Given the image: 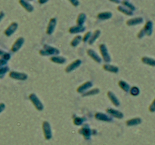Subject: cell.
I'll return each instance as SVG.
<instances>
[{
	"instance_id": "cell-1",
	"label": "cell",
	"mask_w": 155,
	"mask_h": 145,
	"mask_svg": "<svg viewBox=\"0 0 155 145\" xmlns=\"http://www.w3.org/2000/svg\"><path fill=\"white\" fill-rule=\"evenodd\" d=\"M60 53L59 50L57 49L55 47H52L49 45H44L43 48L42 50L40 51V54L43 56H46V55H58Z\"/></svg>"
},
{
	"instance_id": "cell-2",
	"label": "cell",
	"mask_w": 155,
	"mask_h": 145,
	"mask_svg": "<svg viewBox=\"0 0 155 145\" xmlns=\"http://www.w3.org/2000/svg\"><path fill=\"white\" fill-rule=\"evenodd\" d=\"M30 100L31 101V102L33 103V104L34 105L36 109L38 110H43V105H42V102L40 101V100L37 98V96L35 95V94H30L29 96Z\"/></svg>"
},
{
	"instance_id": "cell-3",
	"label": "cell",
	"mask_w": 155,
	"mask_h": 145,
	"mask_svg": "<svg viewBox=\"0 0 155 145\" xmlns=\"http://www.w3.org/2000/svg\"><path fill=\"white\" fill-rule=\"evenodd\" d=\"M9 76L12 79H18V80H26L28 77L24 72H15V71H11L9 72Z\"/></svg>"
},
{
	"instance_id": "cell-4",
	"label": "cell",
	"mask_w": 155,
	"mask_h": 145,
	"mask_svg": "<svg viewBox=\"0 0 155 145\" xmlns=\"http://www.w3.org/2000/svg\"><path fill=\"white\" fill-rule=\"evenodd\" d=\"M100 52L102 55V58L105 62H110L111 61V57L109 55V53L108 51V48H107L106 45L104 44L100 45L99 46Z\"/></svg>"
},
{
	"instance_id": "cell-5",
	"label": "cell",
	"mask_w": 155,
	"mask_h": 145,
	"mask_svg": "<svg viewBox=\"0 0 155 145\" xmlns=\"http://www.w3.org/2000/svg\"><path fill=\"white\" fill-rule=\"evenodd\" d=\"M18 25L17 23L16 22L11 23V24L8 26V28L5 30V36H10L12 35V34L15 32L16 30L18 29Z\"/></svg>"
},
{
	"instance_id": "cell-6",
	"label": "cell",
	"mask_w": 155,
	"mask_h": 145,
	"mask_svg": "<svg viewBox=\"0 0 155 145\" xmlns=\"http://www.w3.org/2000/svg\"><path fill=\"white\" fill-rule=\"evenodd\" d=\"M80 64H81V61L80 59H77L74 61L73 62H72L71 64H70L67 67L66 69H65V71L67 72H70L71 71H74L75 69H77V67L80 66Z\"/></svg>"
},
{
	"instance_id": "cell-7",
	"label": "cell",
	"mask_w": 155,
	"mask_h": 145,
	"mask_svg": "<svg viewBox=\"0 0 155 145\" xmlns=\"http://www.w3.org/2000/svg\"><path fill=\"white\" fill-rule=\"evenodd\" d=\"M24 38L20 37L18 38V40H16L15 42L14 43V45L11 47V51H13V52H16V51H18L21 46L24 44Z\"/></svg>"
},
{
	"instance_id": "cell-8",
	"label": "cell",
	"mask_w": 155,
	"mask_h": 145,
	"mask_svg": "<svg viewBox=\"0 0 155 145\" xmlns=\"http://www.w3.org/2000/svg\"><path fill=\"white\" fill-rule=\"evenodd\" d=\"M42 127H43V132H44L46 138V139L51 138V128H50V125H49V123L44 122V123H43V125H42Z\"/></svg>"
},
{
	"instance_id": "cell-9",
	"label": "cell",
	"mask_w": 155,
	"mask_h": 145,
	"mask_svg": "<svg viewBox=\"0 0 155 145\" xmlns=\"http://www.w3.org/2000/svg\"><path fill=\"white\" fill-rule=\"evenodd\" d=\"M56 26V19L55 18H51V20H49L48 26L46 29V33L48 35H51V33H53L54 30Z\"/></svg>"
},
{
	"instance_id": "cell-10",
	"label": "cell",
	"mask_w": 155,
	"mask_h": 145,
	"mask_svg": "<svg viewBox=\"0 0 155 145\" xmlns=\"http://www.w3.org/2000/svg\"><path fill=\"white\" fill-rule=\"evenodd\" d=\"M85 30H86V27L82 26V25H77V26H72V27H71V28L69 29V33H72V34H74V33L83 32Z\"/></svg>"
},
{
	"instance_id": "cell-11",
	"label": "cell",
	"mask_w": 155,
	"mask_h": 145,
	"mask_svg": "<svg viewBox=\"0 0 155 145\" xmlns=\"http://www.w3.org/2000/svg\"><path fill=\"white\" fill-rule=\"evenodd\" d=\"M92 86V83L91 82H86L84 84H82V86H80L79 88H77V92L79 93H84L85 92H86L89 88H91Z\"/></svg>"
},
{
	"instance_id": "cell-12",
	"label": "cell",
	"mask_w": 155,
	"mask_h": 145,
	"mask_svg": "<svg viewBox=\"0 0 155 145\" xmlns=\"http://www.w3.org/2000/svg\"><path fill=\"white\" fill-rule=\"evenodd\" d=\"M95 119L98 120L105 121V122H111L112 120L111 117H110L108 115L104 114V113H97L95 116Z\"/></svg>"
},
{
	"instance_id": "cell-13",
	"label": "cell",
	"mask_w": 155,
	"mask_h": 145,
	"mask_svg": "<svg viewBox=\"0 0 155 145\" xmlns=\"http://www.w3.org/2000/svg\"><path fill=\"white\" fill-rule=\"evenodd\" d=\"M107 113H109L110 115H112L116 118H117V119H122L123 117V115L121 112L120 111H118V110H113V109H111V108H108V109H107Z\"/></svg>"
},
{
	"instance_id": "cell-14",
	"label": "cell",
	"mask_w": 155,
	"mask_h": 145,
	"mask_svg": "<svg viewBox=\"0 0 155 145\" xmlns=\"http://www.w3.org/2000/svg\"><path fill=\"white\" fill-rule=\"evenodd\" d=\"M87 54L89 55V57H91L92 59L94 60L95 61H96L97 63H100V62L102 61V59H101V57L97 55V53L94 51L92 49H89V50H87Z\"/></svg>"
},
{
	"instance_id": "cell-15",
	"label": "cell",
	"mask_w": 155,
	"mask_h": 145,
	"mask_svg": "<svg viewBox=\"0 0 155 145\" xmlns=\"http://www.w3.org/2000/svg\"><path fill=\"white\" fill-rule=\"evenodd\" d=\"M108 98L111 100V101L113 103V104L116 107H119L120 106V101L118 100V98L116 97V95L111 92H108Z\"/></svg>"
},
{
	"instance_id": "cell-16",
	"label": "cell",
	"mask_w": 155,
	"mask_h": 145,
	"mask_svg": "<svg viewBox=\"0 0 155 145\" xmlns=\"http://www.w3.org/2000/svg\"><path fill=\"white\" fill-rule=\"evenodd\" d=\"M19 2L22 5L23 8L26 9L28 12H32L33 11V7L27 1H26V0H20Z\"/></svg>"
},
{
	"instance_id": "cell-17",
	"label": "cell",
	"mask_w": 155,
	"mask_h": 145,
	"mask_svg": "<svg viewBox=\"0 0 155 145\" xmlns=\"http://www.w3.org/2000/svg\"><path fill=\"white\" fill-rule=\"evenodd\" d=\"M104 71H108L110 72H113V73H117L119 71L117 67L113 66V65H110V64H104L103 66Z\"/></svg>"
},
{
	"instance_id": "cell-18",
	"label": "cell",
	"mask_w": 155,
	"mask_h": 145,
	"mask_svg": "<svg viewBox=\"0 0 155 145\" xmlns=\"http://www.w3.org/2000/svg\"><path fill=\"white\" fill-rule=\"evenodd\" d=\"M112 17V14L110 11H104V12H101L98 14L97 18L100 20H107L110 19Z\"/></svg>"
},
{
	"instance_id": "cell-19",
	"label": "cell",
	"mask_w": 155,
	"mask_h": 145,
	"mask_svg": "<svg viewBox=\"0 0 155 145\" xmlns=\"http://www.w3.org/2000/svg\"><path fill=\"white\" fill-rule=\"evenodd\" d=\"M50 61L54 63H56V64H62L65 63L66 61V59L63 57H61V56H53L50 58Z\"/></svg>"
},
{
	"instance_id": "cell-20",
	"label": "cell",
	"mask_w": 155,
	"mask_h": 145,
	"mask_svg": "<svg viewBox=\"0 0 155 145\" xmlns=\"http://www.w3.org/2000/svg\"><path fill=\"white\" fill-rule=\"evenodd\" d=\"M100 34H101V31H100L99 30H95V32L93 33L92 35L91 36L90 39L89 40V45L93 44V42H95V40H97L98 38V36H100Z\"/></svg>"
},
{
	"instance_id": "cell-21",
	"label": "cell",
	"mask_w": 155,
	"mask_h": 145,
	"mask_svg": "<svg viewBox=\"0 0 155 145\" xmlns=\"http://www.w3.org/2000/svg\"><path fill=\"white\" fill-rule=\"evenodd\" d=\"M98 93H99V89H98V88H94V89H92V90H89V91H86V92H85L84 93H82V97L95 95L98 94Z\"/></svg>"
},
{
	"instance_id": "cell-22",
	"label": "cell",
	"mask_w": 155,
	"mask_h": 145,
	"mask_svg": "<svg viewBox=\"0 0 155 145\" xmlns=\"http://www.w3.org/2000/svg\"><path fill=\"white\" fill-rule=\"evenodd\" d=\"M85 20H86V14L83 13L80 14L77 19V25H82Z\"/></svg>"
},
{
	"instance_id": "cell-23",
	"label": "cell",
	"mask_w": 155,
	"mask_h": 145,
	"mask_svg": "<svg viewBox=\"0 0 155 145\" xmlns=\"http://www.w3.org/2000/svg\"><path fill=\"white\" fill-rule=\"evenodd\" d=\"M81 40H82L81 36H76V37L71 41V45L73 47H76L77 45H78L80 44V42Z\"/></svg>"
},
{
	"instance_id": "cell-24",
	"label": "cell",
	"mask_w": 155,
	"mask_h": 145,
	"mask_svg": "<svg viewBox=\"0 0 155 145\" xmlns=\"http://www.w3.org/2000/svg\"><path fill=\"white\" fill-rule=\"evenodd\" d=\"M118 84H119V86L122 88L123 90L125 91V92H128L129 87L128 84L126 83V82H125L123 81H120L118 82Z\"/></svg>"
},
{
	"instance_id": "cell-25",
	"label": "cell",
	"mask_w": 155,
	"mask_h": 145,
	"mask_svg": "<svg viewBox=\"0 0 155 145\" xmlns=\"http://www.w3.org/2000/svg\"><path fill=\"white\" fill-rule=\"evenodd\" d=\"M9 71V68L8 67H0V79H2L4 76L5 75L8 71Z\"/></svg>"
},
{
	"instance_id": "cell-26",
	"label": "cell",
	"mask_w": 155,
	"mask_h": 145,
	"mask_svg": "<svg viewBox=\"0 0 155 145\" xmlns=\"http://www.w3.org/2000/svg\"><path fill=\"white\" fill-rule=\"evenodd\" d=\"M80 132H82V134L84 135L86 138H87L90 135V131H89V129H86V128H82V129L80 130Z\"/></svg>"
},
{
	"instance_id": "cell-27",
	"label": "cell",
	"mask_w": 155,
	"mask_h": 145,
	"mask_svg": "<svg viewBox=\"0 0 155 145\" xmlns=\"http://www.w3.org/2000/svg\"><path fill=\"white\" fill-rule=\"evenodd\" d=\"M117 10H118V11H120V12H122V13L126 14H127V15H130V14H131L130 12L127 11L126 9H124L123 6H118L117 7Z\"/></svg>"
},
{
	"instance_id": "cell-28",
	"label": "cell",
	"mask_w": 155,
	"mask_h": 145,
	"mask_svg": "<svg viewBox=\"0 0 155 145\" xmlns=\"http://www.w3.org/2000/svg\"><path fill=\"white\" fill-rule=\"evenodd\" d=\"M91 36H92L91 32H87V33L85 34L84 36H83V38H82V41H83V42H87V41H89V40L90 39V37H91Z\"/></svg>"
},
{
	"instance_id": "cell-29",
	"label": "cell",
	"mask_w": 155,
	"mask_h": 145,
	"mask_svg": "<svg viewBox=\"0 0 155 145\" xmlns=\"http://www.w3.org/2000/svg\"><path fill=\"white\" fill-rule=\"evenodd\" d=\"M82 120H83V119H82V118H80V117H77V118H76V119H74L73 123H74V124H75V125H80V124H82Z\"/></svg>"
},
{
	"instance_id": "cell-30",
	"label": "cell",
	"mask_w": 155,
	"mask_h": 145,
	"mask_svg": "<svg viewBox=\"0 0 155 145\" xmlns=\"http://www.w3.org/2000/svg\"><path fill=\"white\" fill-rule=\"evenodd\" d=\"M131 95H137L139 94V89L137 88H135V87H133V88H131L130 91Z\"/></svg>"
},
{
	"instance_id": "cell-31",
	"label": "cell",
	"mask_w": 155,
	"mask_h": 145,
	"mask_svg": "<svg viewBox=\"0 0 155 145\" xmlns=\"http://www.w3.org/2000/svg\"><path fill=\"white\" fill-rule=\"evenodd\" d=\"M68 1L71 2V4L73 5V6L76 7L79 5V1H78V0H68Z\"/></svg>"
},
{
	"instance_id": "cell-32",
	"label": "cell",
	"mask_w": 155,
	"mask_h": 145,
	"mask_svg": "<svg viewBox=\"0 0 155 145\" xmlns=\"http://www.w3.org/2000/svg\"><path fill=\"white\" fill-rule=\"evenodd\" d=\"M7 64V61H5L3 58H1L0 59V67H5V65Z\"/></svg>"
},
{
	"instance_id": "cell-33",
	"label": "cell",
	"mask_w": 155,
	"mask_h": 145,
	"mask_svg": "<svg viewBox=\"0 0 155 145\" xmlns=\"http://www.w3.org/2000/svg\"><path fill=\"white\" fill-rule=\"evenodd\" d=\"M5 106L4 103H0V113L3 111V110L5 109Z\"/></svg>"
},
{
	"instance_id": "cell-34",
	"label": "cell",
	"mask_w": 155,
	"mask_h": 145,
	"mask_svg": "<svg viewBox=\"0 0 155 145\" xmlns=\"http://www.w3.org/2000/svg\"><path fill=\"white\" fill-rule=\"evenodd\" d=\"M5 16V14L2 12V11H0V21L2 20V18H4Z\"/></svg>"
},
{
	"instance_id": "cell-35",
	"label": "cell",
	"mask_w": 155,
	"mask_h": 145,
	"mask_svg": "<svg viewBox=\"0 0 155 145\" xmlns=\"http://www.w3.org/2000/svg\"><path fill=\"white\" fill-rule=\"evenodd\" d=\"M49 0H39V3L40 4H45L46 2H47Z\"/></svg>"
},
{
	"instance_id": "cell-36",
	"label": "cell",
	"mask_w": 155,
	"mask_h": 145,
	"mask_svg": "<svg viewBox=\"0 0 155 145\" xmlns=\"http://www.w3.org/2000/svg\"><path fill=\"white\" fill-rule=\"evenodd\" d=\"M5 54V52L4 51H2V50H1V49H0V57H3Z\"/></svg>"
},
{
	"instance_id": "cell-37",
	"label": "cell",
	"mask_w": 155,
	"mask_h": 145,
	"mask_svg": "<svg viewBox=\"0 0 155 145\" xmlns=\"http://www.w3.org/2000/svg\"><path fill=\"white\" fill-rule=\"evenodd\" d=\"M110 1L112 2H114V3H117V4H118V3H120V0H110Z\"/></svg>"
},
{
	"instance_id": "cell-38",
	"label": "cell",
	"mask_w": 155,
	"mask_h": 145,
	"mask_svg": "<svg viewBox=\"0 0 155 145\" xmlns=\"http://www.w3.org/2000/svg\"><path fill=\"white\" fill-rule=\"evenodd\" d=\"M29 1H33V0H29Z\"/></svg>"
}]
</instances>
